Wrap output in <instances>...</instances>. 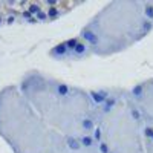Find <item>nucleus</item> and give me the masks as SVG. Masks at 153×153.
<instances>
[{
  "label": "nucleus",
  "instance_id": "obj_3",
  "mask_svg": "<svg viewBox=\"0 0 153 153\" xmlns=\"http://www.w3.org/2000/svg\"><path fill=\"white\" fill-rule=\"evenodd\" d=\"M78 139L81 143V147H86V149H90V147L95 144V138L90 135H83V136H80Z\"/></svg>",
  "mask_w": 153,
  "mask_h": 153
},
{
  "label": "nucleus",
  "instance_id": "obj_6",
  "mask_svg": "<svg viewBox=\"0 0 153 153\" xmlns=\"http://www.w3.org/2000/svg\"><path fill=\"white\" fill-rule=\"evenodd\" d=\"M14 19H15L14 15H9L8 20H6V23H8V25H12V23H14Z\"/></svg>",
  "mask_w": 153,
  "mask_h": 153
},
{
  "label": "nucleus",
  "instance_id": "obj_1",
  "mask_svg": "<svg viewBox=\"0 0 153 153\" xmlns=\"http://www.w3.org/2000/svg\"><path fill=\"white\" fill-rule=\"evenodd\" d=\"M51 57L52 58H58V60H61V58H66V57H70V51L64 46V43H60L58 46H55L51 51Z\"/></svg>",
  "mask_w": 153,
  "mask_h": 153
},
{
  "label": "nucleus",
  "instance_id": "obj_7",
  "mask_svg": "<svg viewBox=\"0 0 153 153\" xmlns=\"http://www.w3.org/2000/svg\"><path fill=\"white\" fill-rule=\"evenodd\" d=\"M2 21H3V20H2V17H0V25H2Z\"/></svg>",
  "mask_w": 153,
  "mask_h": 153
},
{
  "label": "nucleus",
  "instance_id": "obj_2",
  "mask_svg": "<svg viewBox=\"0 0 153 153\" xmlns=\"http://www.w3.org/2000/svg\"><path fill=\"white\" fill-rule=\"evenodd\" d=\"M89 52H90L89 46H87L86 43L80 38L78 43H76V46L74 48V51H72V55H75V58H81V57H86Z\"/></svg>",
  "mask_w": 153,
  "mask_h": 153
},
{
  "label": "nucleus",
  "instance_id": "obj_4",
  "mask_svg": "<svg viewBox=\"0 0 153 153\" xmlns=\"http://www.w3.org/2000/svg\"><path fill=\"white\" fill-rule=\"evenodd\" d=\"M100 152H101V153H110V150H109V145L104 143V141H100Z\"/></svg>",
  "mask_w": 153,
  "mask_h": 153
},
{
  "label": "nucleus",
  "instance_id": "obj_5",
  "mask_svg": "<svg viewBox=\"0 0 153 153\" xmlns=\"http://www.w3.org/2000/svg\"><path fill=\"white\" fill-rule=\"evenodd\" d=\"M145 135H147V138H149L150 141H153V129L152 127H147L145 129Z\"/></svg>",
  "mask_w": 153,
  "mask_h": 153
}]
</instances>
